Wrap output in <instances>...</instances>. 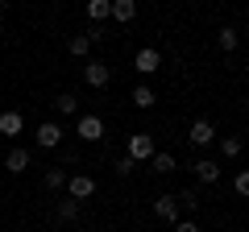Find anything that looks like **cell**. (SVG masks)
Masks as SVG:
<instances>
[{
  "instance_id": "d6986e66",
  "label": "cell",
  "mask_w": 249,
  "mask_h": 232,
  "mask_svg": "<svg viewBox=\"0 0 249 232\" xmlns=\"http://www.w3.org/2000/svg\"><path fill=\"white\" fill-rule=\"evenodd\" d=\"M237 42H241V37H237V29H232V25H224L220 33H216V46H220L224 54H229V50H237Z\"/></svg>"
},
{
  "instance_id": "7402d4cb",
  "label": "cell",
  "mask_w": 249,
  "mask_h": 232,
  "mask_svg": "<svg viewBox=\"0 0 249 232\" xmlns=\"http://www.w3.org/2000/svg\"><path fill=\"white\" fill-rule=\"evenodd\" d=\"M220 153L224 158H237L241 153V137H220Z\"/></svg>"
},
{
  "instance_id": "5bb4252c",
  "label": "cell",
  "mask_w": 249,
  "mask_h": 232,
  "mask_svg": "<svg viewBox=\"0 0 249 232\" xmlns=\"http://www.w3.org/2000/svg\"><path fill=\"white\" fill-rule=\"evenodd\" d=\"M133 17H137V0H112V21L129 25Z\"/></svg>"
},
{
  "instance_id": "cb8c5ba5",
  "label": "cell",
  "mask_w": 249,
  "mask_h": 232,
  "mask_svg": "<svg viewBox=\"0 0 249 232\" xmlns=\"http://www.w3.org/2000/svg\"><path fill=\"white\" fill-rule=\"evenodd\" d=\"M232 191H237V195H249V174H237V179H232Z\"/></svg>"
},
{
  "instance_id": "e0dca14e",
  "label": "cell",
  "mask_w": 249,
  "mask_h": 232,
  "mask_svg": "<svg viewBox=\"0 0 249 232\" xmlns=\"http://www.w3.org/2000/svg\"><path fill=\"white\" fill-rule=\"evenodd\" d=\"M58 220L62 224H75V220H79V199H58Z\"/></svg>"
},
{
  "instance_id": "7a4b0ae2",
  "label": "cell",
  "mask_w": 249,
  "mask_h": 232,
  "mask_svg": "<svg viewBox=\"0 0 249 232\" xmlns=\"http://www.w3.org/2000/svg\"><path fill=\"white\" fill-rule=\"evenodd\" d=\"M83 83H88V87H108V83H112V66L104 63V58H91L88 66H83Z\"/></svg>"
},
{
  "instance_id": "ffe728a7",
  "label": "cell",
  "mask_w": 249,
  "mask_h": 232,
  "mask_svg": "<svg viewBox=\"0 0 249 232\" xmlns=\"http://www.w3.org/2000/svg\"><path fill=\"white\" fill-rule=\"evenodd\" d=\"M54 108H58V112H62V116H75V112H79V99H75V96H71V91H62V96H58V99H54Z\"/></svg>"
},
{
  "instance_id": "2e32d148",
  "label": "cell",
  "mask_w": 249,
  "mask_h": 232,
  "mask_svg": "<svg viewBox=\"0 0 249 232\" xmlns=\"http://www.w3.org/2000/svg\"><path fill=\"white\" fill-rule=\"evenodd\" d=\"M133 104L137 108H154V104H158V96H154L150 83H137V87H133Z\"/></svg>"
},
{
  "instance_id": "ba28073f",
  "label": "cell",
  "mask_w": 249,
  "mask_h": 232,
  "mask_svg": "<svg viewBox=\"0 0 249 232\" xmlns=\"http://www.w3.org/2000/svg\"><path fill=\"white\" fill-rule=\"evenodd\" d=\"M178 212H183V207H178V199H175V195H158V199H154V215H158V220L175 224V220H178Z\"/></svg>"
},
{
  "instance_id": "6da1fadb",
  "label": "cell",
  "mask_w": 249,
  "mask_h": 232,
  "mask_svg": "<svg viewBox=\"0 0 249 232\" xmlns=\"http://www.w3.org/2000/svg\"><path fill=\"white\" fill-rule=\"evenodd\" d=\"M75 137H79V141H104V116L79 112V120H75Z\"/></svg>"
},
{
  "instance_id": "603a6c76",
  "label": "cell",
  "mask_w": 249,
  "mask_h": 232,
  "mask_svg": "<svg viewBox=\"0 0 249 232\" xmlns=\"http://www.w3.org/2000/svg\"><path fill=\"white\" fill-rule=\"evenodd\" d=\"M112 170H116V174H121V179H129V174H133V170H137V162H133V158H129V153H124V158H121V162H116V166H112Z\"/></svg>"
},
{
  "instance_id": "277c9868",
  "label": "cell",
  "mask_w": 249,
  "mask_h": 232,
  "mask_svg": "<svg viewBox=\"0 0 249 232\" xmlns=\"http://www.w3.org/2000/svg\"><path fill=\"white\" fill-rule=\"evenodd\" d=\"M34 141H37V149H58L62 145V129L54 125V120H42V125L34 129Z\"/></svg>"
},
{
  "instance_id": "9c48e42d",
  "label": "cell",
  "mask_w": 249,
  "mask_h": 232,
  "mask_svg": "<svg viewBox=\"0 0 249 232\" xmlns=\"http://www.w3.org/2000/svg\"><path fill=\"white\" fill-rule=\"evenodd\" d=\"M187 137H191V145H212L216 141V125L212 120H191V133Z\"/></svg>"
},
{
  "instance_id": "7c38bea8",
  "label": "cell",
  "mask_w": 249,
  "mask_h": 232,
  "mask_svg": "<svg viewBox=\"0 0 249 232\" xmlns=\"http://www.w3.org/2000/svg\"><path fill=\"white\" fill-rule=\"evenodd\" d=\"M196 179H199V182H220V162L199 158V162H196Z\"/></svg>"
},
{
  "instance_id": "3957f363",
  "label": "cell",
  "mask_w": 249,
  "mask_h": 232,
  "mask_svg": "<svg viewBox=\"0 0 249 232\" xmlns=\"http://www.w3.org/2000/svg\"><path fill=\"white\" fill-rule=\"evenodd\" d=\"M67 195L71 199H91L96 195V179H91V174H67Z\"/></svg>"
},
{
  "instance_id": "52a82bcc",
  "label": "cell",
  "mask_w": 249,
  "mask_h": 232,
  "mask_svg": "<svg viewBox=\"0 0 249 232\" xmlns=\"http://www.w3.org/2000/svg\"><path fill=\"white\" fill-rule=\"evenodd\" d=\"M29 166H34V153H29V149H21V145H13V149H9V158H4V170H13V174H25Z\"/></svg>"
},
{
  "instance_id": "ac0fdd59",
  "label": "cell",
  "mask_w": 249,
  "mask_h": 232,
  "mask_svg": "<svg viewBox=\"0 0 249 232\" xmlns=\"http://www.w3.org/2000/svg\"><path fill=\"white\" fill-rule=\"evenodd\" d=\"M67 50H71L75 58H88V54H91V37L88 33H75L71 42H67Z\"/></svg>"
},
{
  "instance_id": "44dd1931",
  "label": "cell",
  "mask_w": 249,
  "mask_h": 232,
  "mask_svg": "<svg viewBox=\"0 0 249 232\" xmlns=\"http://www.w3.org/2000/svg\"><path fill=\"white\" fill-rule=\"evenodd\" d=\"M175 199H178V207H187V212H191V215H196V212H199V203H204V199H199V195H196V191H191V187H187L183 195H175Z\"/></svg>"
},
{
  "instance_id": "8fae6325",
  "label": "cell",
  "mask_w": 249,
  "mask_h": 232,
  "mask_svg": "<svg viewBox=\"0 0 249 232\" xmlns=\"http://www.w3.org/2000/svg\"><path fill=\"white\" fill-rule=\"evenodd\" d=\"M112 17V0H88V21L91 25H104Z\"/></svg>"
},
{
  "instance_id": "9a60e30c",
  "label": "cell",
  "mask_w": 249,
  "mask_h": 232,
  "mask_svg": "<svg viewBox=\"0 0 249 232\" xmlns=\"http://www.w3.org/2000/svg\"><path fill=\"white\" fill-rule=\"evenodd\" d=\"M150 166L158 170V174H175V170H178V162H175V153H166V149H154Z\"/></svg>"
},
{
  "instance_id": "484cf974",
  "label": "cell",
  "mask_w": 249,
  "mask_h": 232,
  "mask_svg": "<svg viewBox=\"0 0 249 232\" xmlns=\"http://www.w3.org/2000/svg\"><path fill=\"white\" fill-rule=\"evenodd\" d=\"M0 37H4V25H0Z\"/></svg>"
},
{
  "instance_id": "5b68a950",
  "label": "cell",
  "mask_w": 249,
  "mask_h": 232,
  "mask_svg": "<svg viewBox=\"0 0 249 232\" xmlns=\"http://www.w3.org/2000/svg\"><path fill=\"white\" fill-rule=\"evenodd\" d=\"M133 66H137V75H145V79H150V75H158L162 54L154 50V46H142V50H137V58H133Z\"/></svg>"
},
{
  "instance_id": "8992f818",
  "label": "cell",
  "mask_w": 249,
  "mask_h": 232,
  "mask_svg": "<svg viewBox=\"0 0 249 232\" xmlns=\"http://www.w3.org/2000/svg\"><path fill=\"white\" fill-rule=\"evenodd\" d=\"M154 149H158V145H154L150 133H133V137H129V158H133V162H150Z\"/></svg>"
},
{
  "instance_id": "30bf717a",
  "label": "cell",
  "mask_w": 249,
  "mask_h": 232,
  "mask_svg": "<svg viewBox=\"0 0 249 232\" xmlns=\"http://www.w3.org/2000/svg\"><path fill=\"white\" fill-rule=\"evenodd\" d=\"M25 133V116L21 112H0V137H21Z\"/></svg>"
},
{
  "instance_id": "d4e9b609",
  "label": "cell",
  "mask_w": 249,
  "mask_h": 232,
  "mask_svg": "<svg viewBox=\"0 0 249 232\" xmlns=\"http://www.w3.org/2000/svg\"><path fill=\"white\" fill-rule=\"evenodd\" d=\"M175 232H204L196 220H175Z\"/></svg>"
},
{
  "instance_id": "4fadbf2b",
  "label": "cell",
  "mask_w": 249,
  "mask_h": 232,
  "mask_svg": "<svg viewBox=\"0 0 249 232\" xmlns=\"http://www.w3.org/2000/svg\"><path fill=\"white\" fill-rule=\"evenodd\" d=\"M42 187L46 191H62V187H67V170H62V166H46L42 170Z\"/></svg>"
}]
</instances>
